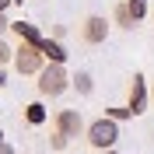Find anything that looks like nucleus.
Wrapping results in <instances>:
<instances>
[{
	"label": "nucleus",
	"instance_id": "f257e3e1",
	"mask_svg": "<svg viewBox=\"0 0 154 154\" xmlns=\"http://www.w3.org/2000/svg\"><path fill=\"white\" fill-rule=\"evenodd\" d=\"M35 77H38L35 88H38V95H42V98H60V95L70 88V74H67L63 63H46Z\"/></svg>",
	"mask_w": 154,
	"mask_h": 154
},
{
	"label": "nucleus",
	"instance_id": "f03ea898",
	"mask_svg": "<svg viewBox=\"0 0 154 154\" xmlns=\"http://www.w3.org/2000/svg\"><path fill=\"white\" fill-rule=\"evenodd\" d=\"M84 137H88V144L95 147V151H112V147L119 144V119L102 116V119H95V123H88Z\"/></svg>",
	"mask_w": 154,
	"mask_h": 154
},
{
	"label": "nucleus",
	"instance_id": "7ed1b4c3",
	"mask_svg": "<svg viewBox=\"0 0 154 154\" xmlns=\"http://www.w3.org/2000/svg\"><path fill=\"white\" fill-rule=\"evenodd\" d=\"M42 67H46V56H42L38 46L21 42V46L14 49V70H18V74H38Z\"/></svg>",
	"mask_w": 154,
	"mask_h": 154
},
{
	"label": "nucleus",
	"instance_id": "20e7f679",
	"mask_svg": "<svg viewBox=\"0 0 154 154\" xmlns=\"http://www.w3.org/2000/svg\"><path fill=\"white\" fill-rule=\"evenodd\" d=\"M53 126H56V133L70 137V140H77V137H84L88 123H84V116L77 112V109H60L56 119H53Z\"/></svg>",
	"mask_w": 154,
	"mask_h": 154
},
{
	"label": "nucleus",
	"instance_id": "39448f33",
	"mask_svg": "<svg viewBox=\"0 0 154 154\" xmlns=\"http://www.w3.org/2000/svg\"><path fill=\"white\" fill-rule=\"evenodd\" d=\"M81 38H84L88 46H102L109 38V21L102 18V14H88L84 25H81Z\"/></svg>",
	"mask_w": 154,
	"mask_h": 154
},
{
	"label": "nucleus",
	"instance_id": "423d86ee",
	"mask_svg": "<svg viewBox=\"0 0 154 154\" xmlns=\"http://www.w3.org/2000/svg\"><path fill=\"white\" fill-rule=\"evenodd\" d=\"M147 98H151V91H147V81H144V74H133V84H130V112L133 116H140V112H147Z\"/></svg>",
	"mask_w": 154,
	"mask_h": 154
},
{
	"label": "nucleus",
	"instance_id": "0eeeda50",
	"mask_svg": "<svg viewBox=\"0 0 154 154\" xmlns=\"http://www.w3.org/2000/svg\"><path fill=\"white\" fill-rule=\"evenodd\" d=\"M38 49H42L46 63H67V46H63L60 38H42V42H38Z\"/></svg>",
	"mask_w": 154,
	"mask_h": 154
},
{
	"label": "nucleus",
	"instance_id": "6e6552de",
	"mask_svg": "<svg viewBox=\"0 0 154 154\" xmlns=\"http://www.w3.org/2000/svg\"><path fill=\"white\" fill-rule=\"evenodd\" d=\"M11 32H14L21 42H28V46H38V42L46 38L42 32L35 28V25H32V21H11Z\"/></svg>",
	"mask_w": 154,
	"mask_h": 154
},
{
	"label": "nucleus",
	"instance_id": "1a4fd4ad",
	"mask_svg": "<svg viewBox=\"0 0 154 154\" xmlns=\"http://www.w3.org/2000/svg\"><path fill=\"white\" fill-rule=\"evenodd\" d=\"M112 21H116V25H119L123 32H130V28L137 25V21H133V14H130V7H126V0H123V4H116V11H112Z\"/></svg>",
	"mask_w": 154,
	"mask_h": 154
},
{
	"label": "nucleus",
	"instance_id": "9d476101",
	"mask_svg": "<svg viewBox=\"0 0 154 154\" xmlns=\"http://www.w3.org/2000/svg\"><path fill=\"white\" fill-rule=\"evenodd\" d=\"M70 84L77 88V95H91V91H95V81H91L88 70H77V74L70 77Z\"/></svg>",
	"mask_w": 154,
	"mask_h": 154
},
{
	"label": "nucleus",
	"instance_id": "9b49d317",
	"mask_svg": "<svg viewBox=\"0 0 154 154\" xmlns=\"http://www.w3.org/2000/svg\"><path fill=\"white\" fill-rule=\"evenodd\" d=\"M25 119H28L32 126H42V123H46V105H42V102H32V105H25Z\"/></svg>",
	"mask_w": 154,
	"mask_h": 154
},
{
	"label": "nucleus",
	"instance_id": "f8f14e48",
	"mask_svg": "<svg viewBox=\"0 0 154 154\" xmlns=\"http://www.w3.org/2000/svg\"><path fill=\"white\" fill-rule=\"evenodd\" d=\"M126 7H130V14H133V21H137V25L147 18V0H126Z\"/></svg>",
	"mask_w": 154,
	"mask_h": 154
},
{
	"label": "nucleus",
	"instance_id": "ddd939ff",
	"mask_svg": "<svg viewBox=\"0 0 154 154\" xmlns=\"http://www.w3.org/2000/svg\"><path fill=\"white\" fill-rule=\"evenodd\" d=\"M7 63H14V49L4 42V35H0V67H7Z\"/></svg>",
	"mask_w": 154,
	"mask_h": 154
},
{
	"label": "nucleus",
	"instance_id": "4468645a",
	"mask_svg": "<svg viewBox=\"0 0 154 154\" xmlns=\"http://www.w3.org/2000/svg\"><path fill=\"white\" fill-rule=\"evenodd\" d=\"M49 144H53V151H63V147L70 144V137H63V133H53V140H49Z\"/></svg>",
	"mask_w": 154,
	"mask_h": 154
},
{
	"label": "nucleus",
	"instance_id": "2eb2a0df",
	"mask_svg": "<svg viewBox=\"0 0 154 154\" xmlns=\"http://www.w3.org/2000/svg\"><path fill=\"white\" fill-rule=\"evenodd\" d=\"M105 116H112V119H130V116H133V112H130V109H109Z\"/></svg>",
	"mask_w": 154,
	"mask_h": 154
},
{
	"label": "nucleus",
	"instance_id": "dca6fc26",
	"mask_svg": "<svg viewBox=\"0 0 154 154\" xmlns=\"http://www.w3.org/2000/svg\"><path fill=\"white\" fill-rule=\"evenodd\" d=\"M0 154H18V151H14V147L7 144V140H4V133H0Z\"/></svg>",
	"mask_w": 154,
	"mask_h": 154
},
{
	"label": "nucleus",
	"instance_id": "f3484780",
	"mask_svg": "<svg viewBox=\"0 0 154 154\" xmlns=\"http://www.w3.org/2000/svg\"><path fill=\"white\" fill-rule=\"evenodd\" d=\"M7 28H11V21H7V14H4V11H0V35H4Z\"/></svg>",
	"mask_w": 154,
	"mask_h": 154
},
{
	"label": "nucleus",
	"instance_id": "a211bd4d",
	"mask_svg": "<svg viewBox=\"0 0 154 154\" xmlns=\"http://www.w3.org/2000/svg\"><path fill=\"white\" fill-rule=\"evenodd\" d=\"M4 84H7V74H4V67H0V88H4Z\"/></svg>",
	"mask_w": 154,
	"mask_h": 154
},
{
	"label": "nucleus",
	"instance_id": "6ab92c4d",
	"mask_svg": "<svg viewBox=\"0 0 154 154\" xmlns=\"http://www.w3.org/2000/svg\"><path fill=\"white\" fill-rule=\"evenodd\" d=\"M11 4H14V0H0V11H7V7H11Z\"/></svg>",
	"mask_w": 154,
	"mask_h": 154
},
{
	"label": "nucleus",
	"instance_id": "aec40b11",
	"mask_svg": "<svg viewBox=\"0 0 154 154\" xmlns=\"http://www.w3.org/2000/svg\"><path fill=\"white\" fill-rule=\"evenodd\" d=\"M151 98H154V84H151Z\"/></svg>",
	"mask_w": 154,
	"mask_h": 154
},
{
	"label": "nucleus",
	"instance_id": "412c9836",
	"mask_svg": "<svg viewBox=\"0 0 154 154\" xmlns=\"http://www.w3.org/2000/svg\"><path fill=\"white\" fill-rule=\"evenodd\" d=\"M14 4H21V0H14Z\"/></svg>",
	"mask_w": 154,
	"mask_h": 154
}]
</instances>
